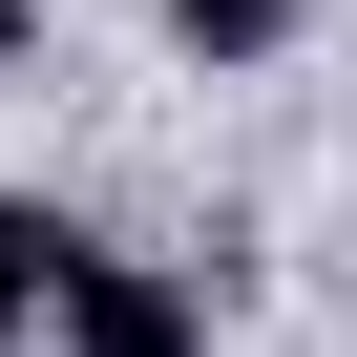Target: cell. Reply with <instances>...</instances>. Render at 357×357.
<instances>
[{"label":"cell","mask_w":357,"mask_h":357,"mask_svg":"<svg viewBox=\"0 0 357 357\" xmlns=\"http://www.w3.org/2000/svg\"><path fill=\"white\" fill-rule=\"evenodd\" d=\"M43 357H211V315H190V273H147V252H84V231H63Z\"/></svg>","instance_id":"obj_1"},{"label":"cell","mask_w":357,"mask_h":357,"mask_svg":"<svg viewBox=\"0 0 357 357\" xmlns=\"http://www.w3.org/2000/svg\"><path fill=\"white\" fill-rule=\"evenodd\" d=\"M168 43H190V63H273V43H294V0H168Z\"/></svg>","instance_id":"obj_2"},{"label":"cell","mask_w":357,"mask_h":357,"mask_svg":"<svg viewBox=\"0 0 357 357\" xmlns=\"http://www.w3.org/2000/svg\"><path fill=\"white\" fill-rule=\"evenodd\" d=\"M43 294H63V231H43V211H0V336H43Z\"/></svg>","instance_id":"obj_3"},{"label":"cell","mask_w":357,"mask_h":357,"mask_svg":"<svg viewBox=\"0 0 357 357\" xmlns=\"http://www.w3.org/2000/svg\"><path fill=\"white\" fill-rule=\"evenodd\" d=\"M0 43H22V0H0Z\"/></svg>","instance_id":"obj_4"}]
</instances>
